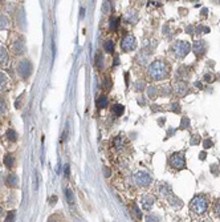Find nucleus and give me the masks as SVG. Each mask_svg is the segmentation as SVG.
<instances>
[{"label":"nucleus","mask_w":220,"mask_h":222,"mask_svg":"<svg viewBox=\"0 0 220 222\" xmlns=\"http://www.w3.org/2000/svg\"><path fill=\"white\" fill-rule=\"evenodd\" d=\"M147 73L153 80H163V78L169 77L170 66L164 60L159 59V60H155L150 64L147 68Z\"/></svg>","instance_id":"1"},{"label":"nucleus","mask_w":220,"mask_h":222,"mask_svg":"<svg viewBox=\"0 0 220 222\" xmlns=\"http://www.w3.org/2000/svg\"><path fill=\"white\" fill-rule=\"evenodd\" d=\"M208 209V199L203 196H196L190 202V210L195 216H204Z\"/></svg>","instance_id":"2"},{"label":"nucleus","mask_w":220,"mask_h":222,"mask_svg":"<svg viewBox=\"0 0 220 222\" xmlns=\"http://www.w3.org/2000/svg\"><path fill=\"white\" fill-rule=\"evenodd\" d=\"M190 49H191L190 43L184 40H178L171 45V52L176 59H184L188 55Z\"/></svg>","instance_id":"3"},{"label":"nucleus","mask_w":220,"mask_h":222,"mask_svg":"<svg viewBox=\"0 0 220 222\" xmlns=\"http://www.w3.org/2000/svg\"><path fill=\"white\" fill-rule=\"evenodd\" d=\"M170 165L172 169H183V168H186V158L182 153H174L170 157Z\"/></svg>","instance_id":"4"},{"label":"nucleus","mask_w":220,"mask_h":222,"mask_svg":"<svg viewBox=\"0 0 220 222\" xmlns=\"http://www.w3.org/2000/svg\"><path fill=\"white\" fill-rule=\"evenodd\" d=\"M17 72L21 76V78H28L32 73V64L29 60H21L17 65Z\"/></svg>","instance_id":"5"},{"label":"nucleus","mask_w":220,"mask_h":222,"mask_svg":"<svg viewBox=\"0 0 220 222\" xmlns=\"http://www.w3.org/2000/svg\"><path fill=\"white\" fill-rule=\"evenodd\" d=\"M137 40H135L134 36L131 35H127L123 37L122 43H121V47H122V51L123 52H131L134 49H137Z\"/></svg>","instance_id":"6"},{"label":"nucleus","mask_w":220,"mask_h":222,"mask_svg":"<svg viewBox=\"0 0 220 222\" xmlns=\"http://www.w3.org/2000/svg\"><path fill=\"white\" fill-rule=\"evenodd\" d=\"M134 178H135V184L141 187H147L151 185V177L146 172H138Z\"/></svg>","instance_id":"7"},{"label":"nucleus","mask_w":220,"mask_h":222,"mask_svg":"<svg viewBox=\"0 0 220 222\" xmlns=\"http://www.w3.org/2000/svg\"><path fill=\"white\" fill-rule=\"evenodd\" d=\"M25 52V44H24V40L21 37H17L16 40L12 44V53L15 56H21Z\"/></svg>","instance_id":"8"},{"label":"nucleus","mask_w":220,"mask_h":222,"mask_svg":"<svg viewBox=\"0 0 220 222\" xmlns=\"http://www.w3.org/2000/svg\"><path fill=\"white\" fill-rule=\"evenodd\" d=\"M154 196H151V194H143L142 197H141V206H142L143 210L149 211L151 210L153 205H154Z\"/></svg>","instance_id":"9"},{"label":"nucleus","mask_w":220,"mask_h":222,"mask_svg":"<svg viewBox=\"0 0 220 222\" xmlns=\"http://www.w3.org/2000/svg\"><path fill=\"white\" fill-rule=\"evenodd\" d=\"M192 51H194V53L198 56V57H200V56H203L204 52H206V43H204L203 40H196L194 43V45H192Z\"/></svg>","instance_id":"10"},{"label":"nucleus","mask_w":220,"mask_h":222,"mask_svg":"<svg viewBox=\"0 0 220 222\" xmlns=\"http://www.w3.org/2000/svg\"><path fill=\"white\" fill-rule=\"evenodd\" d=\"M172 90H174V92L176 93L178 96H184V95H186V92H187V85H186V83H184L183 80L176 81V83L174 84V87H172Z\"/></svg>","instance_id":"11"},{"label":"nucleus","mask_w":220,"mask_h":222,"mask_svg":"<svg viewBox=\"0 0 220 222\" xmlns=\"http://www.w3.org/2000/svg\"><path fill=\"white\" fill-rule=\"evenodd\" d=\"M125 20L126 23H129V24H135L138 21V12L137 9L134 8H130L129 11L125 13Z\"/></svg>","instance_id":"12"},{"label":"nucleus","mask_w":220,"mask_h":222,"mask_svg":"<svg viewBox=\"0 0 220 222\" xmlns=\"http://www.w3.org/2000/svg\"><path fill=\"white\" fill-rule=\"evenodd\" d=\"M6 185L8 187H11V189H13V187H19V177L16 176V174L11 173L7 176L6 178Z\"/></svg>","instance_id":"13"},{"label":"nucleus","mask_w":220,"mask_h":222,"mask_svg":"<svg viewBox=\"0 0 220 222\" xmlns=\"http://www.w3.org/2000/svg\"><path fill=\"white\" fill-rule=\"evenodd\" d=\"M9 63V55L7 52L6 47L0 45V66H6Z\"/></svg>","instance_id":"14"},{"label":"nucleus","mask_w":220,"mask_h":222,"mask_svg":"<svg viewBox=\"0 0 220 222\" xmlns=\"http://www.w3.org/2000/svg\"><path fill=\"white\" fill-rule=\"evenodd\" d=\"M159 193L162 194L163 197L169 196V194H171V189H170V186L167 184H160L159 185Z\"/></svg>","instance_id":"15"},{"label":"nucleus","mask_w":220,"mask_h":222,"mask_svg":"<svg viewBox=\"0 0 220 222\" xmlns=\"http://www.w3.org/2000/svg\"><path fill=\"white\" fill-rule=\"evenodd\" d=\"M9 27V19L6 15H0V31L1 29H7Z\"/></svg>","instance_id":"16"},{"label":"nucleus","mask_w":220,"mask_h":222,"mask_svg":"<svg viewBox=\"0 0 220 222\" xmlns=\"http://www.w3.org/2000/svg\"><path fill=\"white\" fill-rule=\"evenodd\" d=\"M7 84H8V77H7L3 72H0V92H3V90L6 89Z\"/></svg>","instance_id":"17"},{"label":"nucleus","mask_w":220,"mask_h":222,"mask_svg":"<svg viewBox=\"0 0 220 222\" xmlns=\"http://www.w3.org/2000/svg\"><path fill=\"white\" fill-rule=\"evenodd\" d=\"M4 165H6L8 169H11V168H13V164H15V158L11 156V154H6L4 156Z\"/></svg>","instance_id":"18"},{"label":"nucleus","mask_w":220,"mask_h":222,"mask_svg":"<svg viewBox=\"0 0 220 222\" xmlns=\"http://www.w3.org/2000/svg\"><path fill=\"white\" fill-rule=\"evenodd\" d=\"M6 137L11 142H15L17 140V133H16V130H13V129H8L6 132Z\"/></svg>","instance_id":"19"},{"label":"nucleus","mask_w":220,"mask_h":222,"mask_svg":"<svg viewBox=\"0 0 220 222\" xmlns=\"http://www.w3.org/2000/svg\"><path fill=\"white\" fill-rule=\"evenodd\" d=\"M103 49H105V52H108V53H113V51H114V43H113L112 40H106L105 43H103Z\"/></svg>","instance_id":"20"},{"label":"nucleus","mask_w":220,"mask_h":222,"mask_svg":"<svg viewBox=\"0 0 220 222\" xmlns=\"http://www.w3.org/2000/svg\"><path fill=\"white\" fill-rule=\"evenodd\" d=\"M170 204H171L174 208H180V206H182V201H180L176 196H170Z\"/></svg>","instance_id":"21"},{"label":"nucleus","mask_w":220,"mask_h":222,"mask_svg":"<svg viewBox=\"0 0 220 222\" xmlns=\"http://www.w3.org/2000/svg\"><path fill=\"white\" fill-rule=\"evenodd\" d=\"M157 92H158V89H157L155 87H153V85H151V87L147 88V96H149V97L151 98V100L157 98V96H158V93H157Z\"/></svg>","instance_id":"22"},{"label":"nucleus","mask_w":220,"mask_h":222,"mask_svg":"<svg viewBox=\"0 0 220 222\" xmlns=\"http://www.w3.org/2000/svg\"><path fill=\"white\" fill-rule=\"evenodd\" d=\"M112 110H113V113H114L115 116H121L123 113V110H125V108H123V105L117 104V105H113Z\"/></svg>","instance_id":"23"},{"label":"nucleus","mask_w":220,"mask_h":222,"mask_svg":"<svg viewBox=\"0 0 220 222\" xmlns=\"http://www.w3.org/2000/svg\"><path fill=\"white\" fill-rule=\"evenodd\" d=\"M112 6L113 4L110 3V1H105V3H103V6H102V11H103V13H106V15H110V12H112Z\"/></svg>","instance_id":"24"},{"label":"nucleus","mask_w":220,"mask_h":222,"mask_svg":"<svg viewBox=\"0 0 220 222\" xmlns=\"http://www.w3.org/2000/svg\"><path fill=\"white\" fill-rule=\"evenodd\" d=\"M65 197H66V201H68L70 205L75 204V196H73V193H72L70 189H66L65 190Z\"/></svg>","instance_id":"25"},{"label":"nucleus","mask_w":220,"mask_h":222,"mask_svg":"<svg viewBox=\"0 0 220 222\" xmlns=\"http://www.w3.org/2000/svg\"><path fill=\"white\" fill-rule=\"evenodd\" d=\"M97 105L100 108H105L106 105H108V97H106V96H100L97 100Z\"/></svg>","instance_id":"26"},{"label":"nucleus","mask_w":220,"mask_h":222,"mask_svg":"<svg viewBox=\"0 0 220 222\" xmlns=\"http://www.w3.org/2000/svg\"><path fill=\"white\" fill-rule=\"evenodd\" d=\"M209 32V28L208 27H204V25H199L195 28V33L196 35H200V33H208Z\"/></svg>","instance_id":"27"},{"label":"nucleus","mask_w":220,"mask_h":222,"mask_svg":"<svg viewBox=\"0 0 220 222\" xmlns=\"http://www.w3.org/2000/svg\"><path fill=\"white\" fill-rule=\"evenodd\" d=\"M214 214H215V217L220 218V199H217L214 204Z\"/></svg>","instance_id":"28"},{"label":"nucleus","mask_w":220,"mask_h":222,"mask_svg":"<svg viewBox=\"0 0 220 222\" xmlns=\"http://www.w3.org/2000/svg\"><path fill=\"white\" fill-rule=\"evenodd\" d=\"M118 23H119V19H118V18L110 19V23H109V27H110V29H117V28H118Z\"/></svg>","instance_id":"29"},{"label":"nucleus","mask_w":220,"mask_h":222,"mask_svg":"<svg viewBox=\"0 0 220 222\" xmlns=\"http://www.w3.org/2000/svg\"><path fill=\"white\" fill-rule=\"evenodd\" d=\"M7 110V104L4 98H0V115H3L4 112Z\"/></svg>","instance_id":"30"},{"label":"nucleus","mask_w":220,"mask_h":222,"mask_svg":"<svg viewBox=\"0 0 220 222\" xmlns=\"http://www.w3.org/2000/svg\"><path fill=\"white\" fill-rule=\"evenodd\" d=\"M190 127V120L187 117H184V118H182V125H180V128L182 129H187V128Z\"/></svg>","instance_id":"31"},{"label":"nucleus","mask_w":220,"mask_h":222,"mask_svg":"<svg viewBox=\"0 0 220 222\" xmlns=\"http://www.w3.org/2000/svg\"><path fill=\"white\" fill-rule=\"evenodd\" d=\"M15 217H16V214H15V211H9V213L7 214V217H6V221H8V222L15 221Z\"/></svg>","instance_id":"32"},{"label":"nucleus","mask_w":220,"mask_h":222,"mask_svg":"<svg viewBox=\"0 0 220 222\" xmlns=\"http://www.w3.org/2000/svg\"><path fill=\"white\" fill-rule=\"evenodd\" d=\"M171 109L174 110V112L179 113V112H180V105H179V103H174V104L171 105Z\"/></svg>","instance_id":"33"},{"label":"nucleus","mask_w":220,"mask_h":222,"mask_svg":"<svg viewBox=\"0 0 220 222\" xmlns=\"http://www.w3.org/2000/svg\"><path fill=\"white\" fill-rule=\"evenodd\" d=\"M200 142V137H199V134H196L195 137H192V140H191V144L192 145H198Z\"/></svg>","instance_id":"34"},{"label":"nucleus","mask_w":220,"mask_h":222,"mask_svg":"<svg viewBox=\"0 0 220 222\" xmlns=\"http://www.w3.org/2000/svg\"><path fill=\"white\" fill-rule=\"evenodd\" d=\"M203 146L206 148V149L211 148L212 146V141H211V140H204V141H203Z\"/></svg>","instance_id":"35"},{"label":"nucleus","mask_w":220,"mask_h":222,"mask_svg":"<svg viewBox=\"0 0 220 222\" xmlns=\"http://www.w3.org/2000/svg\"><path fill=\"white\" fill-rule=\"evenodd\" d=\"M135 88H137V90H141L145 88V83L143 81H138L137 84H135Z\"/></svg>","instance_id":"36"},{"label":"nucleus","mask_w":220,"mask_h":222,"mask_svg":"<svg viewBox=\"0 0 220 222\" xmlns=\"http://www.w3.org/2000/svg\"><path fill=\"white\" fill-rule=\"evenodd\" d=\"M211 172H212V174H219V169H217V165H212V166H211Z\"/></svg>","instance_id":"37"},{"label":"nucleus","mask_w":220,"mask_h":222,"mask_svg":"<svg viewBox=\"0 0 220 222\" xmlns=\"http://www.w3.org/2000/svg\"><path fill=\"white\" fill-rule=\"evenodd\" d=\"M207 15H208V9H207V8H203V9H202V12H200V16L204 19Z\"/></svg>","instance_id":"38"},{"label":"nucleus","mask_w":220,"mask_h":222,"mask_svg":"<svg viewBox=\"0 0 220 222\" xmlns=\"http://www.w3.org/2000/svg\"><path fill=\"white\" fill-rule=\"evenodd\" d=\"M134 211H135V214H137V217H138V218H142V214H141V211H139V209H138L137 208V206H135V205H134Z\"/></svg>","instance_id":"39"},{"label":"nucleus","mask_w":220,"mask_h":222,"mask_svg":"<svg viewBox=\"0 0 220 222\" xmlns=\"http://www.w3.org/2000/svg\"><path fill=\"white\" fill-rule=\"evenodd\" d=\"M204 81H207V83H212V76L211 75H206L204 76Z\"/></svg>","instance_id":"40"},{"label":"nucleus","mask_w":220,"mask_h":222,"mask_svg":"<svg viewBox=\"0 0 220 222\" xmlns=\"http://www.w3.org/2000/svg\"><path fill=\"white\" fill-rule=\"evenodd\" d=\"M69 174H70V169H69V165H65V176H66V178L69 177Z\"/></svg>","instance_id":"41"},{"label":"nucleus","mask_w":220,"mask_h":222,"mask_svg":"<svg viewBox=\"0 0 220 222\" xmlns=\"http://www.w3.org/2000/svg\"><path fill=\"white\" fill-rule=\"evenodd\" d=\"M101 60H102V56H101V55H97V66H100L101 64H102V61H101Z\"/></svg>","instance_id":"42"},{"label":"nucleus","mask_w":220,"mask_h":222,"mask_svg":"<svg viewBox=\"0 0 220 222\" xmlns=\"http://www.w3.org/2000/svg\"><path fill=\"white\" fill-rule=\"evenodd\" d=\"M84 16H85V9H84V7H81V9H80V19H84Z\"/></svg>","instance_id":"43"},{"label":"nucleus","mask_w":220,"mask_h":222,"mask_svg":"<svg viewBox=\"0 0 220 222\" xmlns=\"http://www.w3.org/2000/svg\"><path fill=\"white\" fill-rule=\"evenodd\" d=\"M110 174H112V172H110L108 168H105V177H110Z\"/></svg>","instance_id":"44"},{"label":"nucleus","mask_w":220,"mask_h":222,"mask_svg":"<svg viewBox=\"0 0 220 222\" xmlns=\"http://www.w3.org/2000/svg\"><path fill=\"white\" fill-rule=\"evenodd\" d=\"M206 156H207L206 152H202V153L199 154V158H200V160H204V158H206Z\"/></svg>","instance_id":"45"},{"label":"nucleus","mask_w":220,"mask_h":222,"mask_svg":"<svg viewBox=\"0 0 220 222\" xmlns=\"http://www.w3.org/2000/svg\"><path fill=\"white\" fill-rule=\"evenodd\" d=\"M51 198H52V199H51V204H52V205H53V204H54V202H56V201H57V197H56V196H53V197H51Z\"/></svg>","instance_id":"46"},{"label":"nucleus","mask_w":220,"mask_h":222,"mask_svg":"<svg viewBox=\"0 0 220 222\" xmlns=\"http://www.w3.org/2000/svg\"><path fill=\"white\" fill-rule=\"evenodd\" d=\"M3 214H4V210L0 208V217H3Z\"/></svg>","instance_id":"47"},{"label":"nucleus","mask_w":220,"mask_h":222,"mask_svg":"<svg viewBox=\"0 0 220 222\" xmlns=\"http://www.w3.org/2000/svg\"><path fill=\"white\" fill-rule=\"evenodd\" d=\"M214 3H216V4H220V0H212Z\"/></svg>","instance_id":"48"},{"label":"nucleus","mask_w":220,"mask_h":222,"mask_svg":"<svg viewBox=\"0 0 220 222\" xmlns=\"http://www.w3.org/2000/svg\"><path fill=\"white\" fill-rule=\"evenodd\" d=\"M1 3H3V0H0V6H1Z\"/></svg>","instance_id":"49"}]
</instances>
